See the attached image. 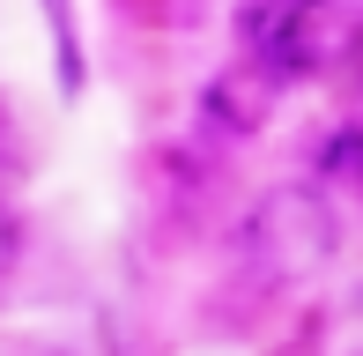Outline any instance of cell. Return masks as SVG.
<instances>
[{"label":"cell","instance_id":"cell-2","mask_svg":"<svg viewBox=\"0 0 363 356\" xmlns=\"http://www.w3.org/2000/svg\"><path fill=\"white\" fill-rule=\"evenodd\" d=\"M238 60H252L282 89L311 82L326 67V8H267V0H245L238 8Z\"/></svg>","mask_w":363,"mask_h":356},{"label":"cell","instance_id":"cell-4","mask_svg":"<svg viewBox=\"0 0 363 356\" xmlns=\"http://www.w3.org/2000/svg\"><path fill=\"white\" fill-rule=\"evenodd\" d=\"M274 356H363V289H341L326 304H304Z\"/></svg>","mask_w":363,"mask_h":356},{"label":"cell","instance_id":"cell-5","mask_svg":"<svg viewBox=\"0 0 363 356\" xmlns=\"http://www.w3.org/2000/svg\"><path fill=\"white\" fill-rule=\"evenodd\" d=\"M311 186H319L326 201H334V193L363 201V119H334L311 141Z\"/></svg>","mask_w":363,"mask_h":356},{"label":"cell","instance_id":"cell-8","mask_svg":"<svg viewBox=\"0 0 363 356\" xmlns=\"http://www.w3.org/2000/svg\"><path fill=\"white\" fill-rule=\"evenodd\" d=\"M119 23H141V30H193L201 23V0H111Z\"/></svg>","mask_w":363,"mask_h":356},{"label":"cell","instance_id":"cell-9","mask_svg":"<svg viewBox=\"0 0 363 356\" xmlns=\"http://www.w3.org/2000/svg\"><path fill=\"white\" fill-rule=\"evenodd\" d=\"M23 260H30V216L0 193V297L15 289V274H23Z\"/></svg>","mask_w":363,"mask_h":356},{"label":"cell","instance_id":"cell-6","mask_svg":"<svg viewBox=\"0 0 363 356\" xmlns=\"http://www.w3.org/2000/svg\"><path fill=\"white\" fill-rule=\"evenodd\" d=\"M45 30H52V82H60V104H82L89 89V45H82V0H38Z\"/></svg>","mask_w":363,"mask_h":356},{"label":"cell","instance_id":"cell-12","mask_svg":"<svg viewBox=\"0 0 363 356\" xmlns=\"http://www.w3.org/2000/svg\"><path fill=\"white\" fill-rule=\"evenodd\" d=\"M267 8H334V0H267Z\"/></svg>","mask_w":363,"mask_h":356},{"label":"cell","instance_id":"cell-11","mask_svg":"<svg viewBox=\"0 0 363 356\" xmlns=\"http://www.w3.org/2000/svg\"><path fill=\"white\" fill-rule=\"evenodd\" d=\"M349 74H356V89H363V30L349 38Z\"/></svg>","mask_w":363,"mask_h":356},{"label":"cell","instance_id":"cell-3","mask_svg":"<svg viewBox=\"0 0 363 356\" xmlns=\"http://www.w3.org/2000/svg\"><path fill=\"white\" fill-rule=\"evenodd\" d=\"M282 82L274 74H259L252 60H223L216 74L201 82V126H216L223 141H252L274 126V111H282Z\"/></svg>","mask_w":363,"mask_h":356},{"label":"cell","instance_id":"cell-7","mask_svg":"<svg viewBox=\"0 0 363 356\" xmlns=\"http://www.w3.org/2000/svg\"><path fill=\"white\" fill-rule=\"evenodd\" d=\"M30 178V126H23V104L0 89V193Z\"/></svg>","mask_w":363,"mask_h":356},{"label":"cell","instance_id":"cell-1","mask_svg":"<svg viewBox=\"0 0 363 356\" xmlns=\"http://www.w3.org/2000/svg\"><path fill=\"white\" fill-rule=\"evenodd\" d=\"M334 252H341V208L326 201L311 178H274V186L245 208V223L230 230V282H223V297L267 312L282 289L311 282Z\"/></svg>","mask_w":363,"mask_h":356},{"label":"cell","instance_id":"cell-10","mask_svg":"<svg viewBox=\"0 0 363 356\" xmlns=\"http://www.w3.org/2000/svg\"><path fill=\"white\" fill-rule=\"evenodd\" d=\"M0 356H82V349H67V342H8Z\"/></svg>","mask_w":363,"mask_h":356}]
</instances>
